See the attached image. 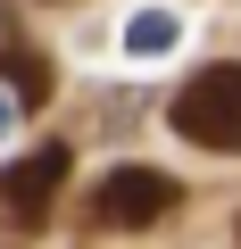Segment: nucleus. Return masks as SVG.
<instances>
[{
	"label": "nucleus",
	"instance_id": "0eeeda50",
	"mask_svg": "<svg viewBox=\"0 0 241 249\" xmlns=\"http://www.w3.org/2000/svg\"><path fill=\"white\" fill-rule=\"evenodd\" d=\"M233 241H241V216H233Z\"/></svg>",
	"mask_w": 241,
	"mask_h": 249
},
{
	"label": "nucleus",
	"instance_id": "f257e3e1",
	"mask_svg": "<svg viewBox=\"0 0 241 249\" xmlns=\"http://www.w3.org/2000/svg\"><path fill=\"white\" fill-rule=\"evenodd\" d=\"M175 133L191 150H216V158H241V58H216L200 67L183 91H175Z\"/></svg>",
	"mask_w": 241,
	"mask_h": 249
},
{
	"label": "nucleus",
	"instance_id": "7ed1b4c3",
	"mask_svg": "<svg viewBox=\"0 0 241 249\" xmlns=\"http://www.w3.org/2000/svg\"><path fill=\"white\" fill-rule=\"evenodd\" d=\"M67 175H75L67 142H42V150L9 158V166H0V208H9V224L17 232H42L50 208H58V191H67Z\"/></svg>",
	"mask_w": 241,
	"mask_h": 249
},
{
	"label": "nucleus",
	"instance_id": "20e7f679",
	"mask_svg": "<svg viewBox=\"0 0 241 249\" xmlns=\"http://www.w3.org/2000/svg\"><path fill=\"white\" fill-rule=\"evenodd\" d=\"M0 83H9L17 116H34V108L50 100V58H42L34 42H17V34H0Z\"/></svg>",
	"mask_w": 241,
	"mask_h": 249
},
{
	"label": "nucleus",
	"instance_id": "39448f33",
	"mask_svg": "<svg viewBox=\"0 0 241 249\" xmlns=\"http://www.w3.org/2000/svg\"><path fill=\"white\" fill-rule=\"evenodd\" d=\"M175 42H183V17H175V9H133V17H125V50H133V58H167Z\"/></svg>",
	"mask_w": 241,
	"mask_h": 249
},
{
	"label": "nucleus",
	"instance_id": "423d86ee",
	"mask_svg": "<svg viewBox=\"0 0 241 249\" xmlns=\"http://www.w3.org/2000/svg\"><path fill=\"white\" fill-rule=\"evenodd\" d=\"M9 124H17V100H9V91H0V133H9Z\"/></svg>",
	"mask_w": 241,
	"mask_h": 249
},
{
	"label": "nucleus",
	"instance_id": "f03ea898",
	"mask_svg": "<svg viewBox=\"0 0 241 249\" xmlns=\"http://www.w3.org/2000/svg\"><path fill=\"white\" fill-rule=\"evenodd\" d=\"M175 199H183V183L158 175V166H108V175L83 191V216L108 224V232H142V224H158Z\"/></svg>",
	"mask_w": 241,
	"mask_h": 249
}]
</instances>
